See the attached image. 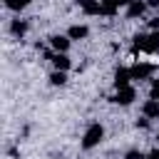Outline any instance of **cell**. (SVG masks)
I'll return each instance as SVG.
<instances>
[{"instance_id": "cell-1", "label": "cell", "mask_w": 159, "mask_h": 159, "mask_svg": "<svg viewBox=\"0 0 159 159\" xmlns=\"http://www.w3.org/2000/svg\"><path fill=\"white\" fill-rule=\"evenodd\" d=\"M102 139H104V127H102L99 122H92V124H87V129H84V134H82V139H80V147H82L84 152H89V149L99 147Z\"/></svg>"}, {"instance_id": "cell-2", "label": "cell", "mask_w": 159, "mask_h": 159, "mask_svg": "<svg viewBox=\"0 0 159 159\" xmlns=\"http://www.w3.org/2000/svg\"><path fill=\"white\" fill-rule=\"evenodd\" d=\"M129 72H132V80H134V82H142V80H152V75L157 72V65L137 60V62L129 67Z\"/></svg>"}, {"instance_id": "cell-3", "label": "cell", "mask_w": 159, "mask_h": 159, "mask_svg": "<svg viewBox=\"0 0 159 159\" xmlns=\"http://www.w3.org/2000/svg\"><path fill=\"white\" fill-rule=\"evenodd\" d=\"M137 99V89L129 84V87H122V89H117L114 94H112V102L114 104H122V107H127V104H132Z\"/></svg>"}, {"instance_id": "cell-4", "label": "cell", "mask_w": 159, "mask_h": 159, "mask_svg": "<svg viewBox=\"0 0 159 159\" xmlns=\"http://www.w3.org/2000/svg\"><path fill=\"white\" fill-rule=\"evenodd\" d=\"M147 12V0H132L127 7H124V15L129 17V20H137V17H142Z\"/></svg>"}, {"instance_id": "cell-5", "label": "cell", "mask_w": 159, "mask_h": 159, "mask_svg": "<svg viewBox=\"0 0 159 159\" xmlns=\"http://www.w3.org/2000/svg\"><path fill=\"white\" fill-rule=\"evenodd\" d=\"M70 45H72V40H70V35H50V47L55 50V52H67L70 50Z\"/></svg>"}, {"instance_id": "cell-6", "label": "cell", "mask_w": 159, "mask_h": 159, "mask_svg": "<svg viewBox=\"0 0 159 159\" xmlns=\"http://www.w3.org/2000/svg\"><path fill=\"white\" fill-rule=\"evenodd\" d=\"M84 15H102V0H75Z\"/></svg>"}, {"instance_id": "cell-7", "label": "cell", "mask_w": 159, "mask_h": 159, "mask_svg": "<svg viewBox=\"0 0 159 159\" xmlns=\"http://www.w3.org/2000/svg\"><path fill=\"white\" fill-rule=\"evenodd\" d=\"M134 80H132V72H129V67H119L117 72H114V89H122V87H129Z\"/></svg>"}, {"instance_id": "cell-8", "label": "cell", "mask_w": 159, "mask_h": 159, "mask_svg": "<svg viewBox=\"0 0 159 159\" xmlns=\"http://www.w3.org/2000/svg\"><path fill=\"white\" fill-rule=\"evenodd\" d=\"M50 62H52V67H55V70H62V72H67V70L72 67V60L67 57V52H55Z\"/></svg>"}, {"instance_id": "cell-9", "label": "cell", "mask_w": 159, "mask_h": 159, "mask_svg": "<svg viewBox=\"0 0 159 159\" xmlns=\"http://www.w3.org/2000/svg\"><path fill=\"white\" fill-rule=\"evenodd\" d=\"M142 52H147V55H154V52H159V30H152V32H147V42H144V50Z\"/></svg>"}, {"instance_id": "cell-10", "label": "cell", "mask_w": 159, "mask_h": 159, "mask_svg": "<svg viewBox=\"0 0 159 159\" xmlns=\"http://www.w3.org/2000/svg\"><path fill=\"white\" fill-rule=\"evenodd\" d=\"M142 114L144 117H149V119H159V99H147L144 104H142Z\"/></svg>"}, {"instance_id": "cell-11", "label": "cell", "mask_w": 159, "mask_h": 159, "mask_svg": "<svg viewBox=\"0 0 159 159\" xmlns=\"http://www.w3.org/2000/svg\"><path fill=\"white\" fill-rule=\"evenodd\" d=\"M67 35H70V40H87L89 27H87V25H72V27L67 30Z\"/></svg>"}, {"instance_id": "cell-12", "label": "cell", "mask_w": 159, "mask_h": 159, "mask_svg": "<svg viewBox=\"0 0 159 159\" xmlns=\"http://www.w3.org/2000/svg\"><path fill=\"white\" fill-rule=\"evenodd\" d=\"M27 27H30V22H27V20H20V17L10 22V32H12L15 37H22V35L27 32Z\"/></svg>"}, {"instance_id": "cell-13", "label": "cell", "mask_w": 159, "mask_h": 159, "mask_svg": "<svg viewBox=\"0 0 159 159\" xmlns=\"http://www.w3.org/2000/svg\"><path fill=\"white\" fill-rule=\"evenodd\" d=\"M119 12V2L117 0H102V15L104 17H114Z\"/></svg>"}, {"instance_id": "cell-14", "label": "cell", "mask_w": 159, "mask_h": 159, "mask_svg": "<svg viewBox=\"0 0 159 159\" xmlns=\"http://www.w3.org/2000/svg\"><path fill=\"white\" fill-rule=\"evenodd\" d=\"M50 84H52V87H62V84H67V72H62V70H52V75H50Z\"/></svg>"}, {"instance_id": "cell-15", "label": "cell", "mask_w": 159, "mask_h": 159, "mask_svg": "<svg viewBox=\"0 0 159 159\" xmlns=\"http://www.w3.org/2000/svg\"><path fill=\"white\" fill-rule=\"evenodd\" d=\"M144 42H147V32H137V35L132 37V50H134V52H142V50H144Z\"/></svg>"}, {"instance_id": "cell-16", "label": "cell", "mask_w": 159, "mask_h": 159, "mask_svg": "<svg viewBox=\"0 0 159 159\" xmlns=\"http://www.w3.org/2000/svg\"><path fill=\"white\" fill-rule=\"evenodd\" d=\"M27 5H30V0H5V7H7V10H12V12L25 10Z\"/></svg>"}, {"instance_id": "cell-17", "label": "cell", "mask_w": 159, "mask_h": 159, "mask_svg": "<svg viewBox=\"0 0 159 159\" xmlns=\"http://www.w3.org/2000/svg\"><path fill=\"white\" fill-rule=\"evenodd\" d=\"M149 97H152V99H159V77L152 80V84H149Z\"/></svg>"}, {"instance_id": "cell-18", "label": "cell", "mask_w": 159, "mask_h": 159, "mask_svg": "<svg viewBox=\"0 0 159 159\" xmlns=\"http://www.w3.org/2000/svg\"><path fill=\"white\" fill-rule=\"evenodd\" d=\"M124 159H147V154L139 152V149H129V152L124 154Z\"/></svg>"}, {"instance_id": "cell-19", "label": "cell", "mask_w": 159, "mask_h": 159, "mask_svg": "<svg viewBox=\"0 0 159 159\" xmlns=\"http://www.w3.org/2000/svg\"><path fill=\"white\" fill-rule=\"evenodd\" d=\"M137 127H139V129H147V127H149V117H144V114H142V117L137 119Z\"/></svg>"}, {"instance_id": "cell-20", "label": "cell", "mask_w": 159, "mask_h": 159, "mask_svg": "<svg viewBox=\"0 0 159 159\" xmlns=\"http://www.w3.org/2000/svg\"><path fill=\"white\" fill-rule=\"evenodd\" d=\"M149 27H152V30H159V15H157V17H152V20H149Z\"/></svg>"}, {"instance_id": "cell-21", "label": "cell", "mask_w": 159, "mask_h": 159, "mask_svg": "<svg viewBox=\"0 0 159 159\" xmlns=\"http://www.w3.org/2000/svg\"><path fill=\"white\" fill-rule=\"evenodd\" d=\"M147 7H152V10H159V0H147Z\"/></svg>"}, {"instance_id": "cell-22", "label": "cell", "mask_w": 159, "mask_h": 159, "mask_svg": "<svg viewBox=\"0 0 159 159\" xmlns=\"http://www.w3.org/2000/svg\"><path fill=\"white\" fill-rule=\"evenodd\" d=\"M147 159H159V147H157V149H152V152L147 154Z\"/></svg>"}, {"instance_id": "cell-23", "label": "cell", "mask_w": 159, "mask_h": 159, "mask_svg": "<svg viewBox=\"0 0 159 159\" xmlns=\"http://www.w3.org/2000/svg\"><path fill=\"white\" fill-rule=\"evenodd\" d=\"M157 15H159V12H157Z\"/></svg>"}]
</instances>
